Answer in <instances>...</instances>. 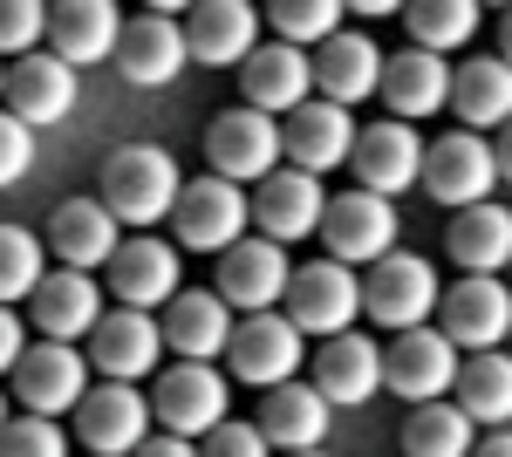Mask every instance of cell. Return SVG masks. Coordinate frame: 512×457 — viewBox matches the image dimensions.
I'll use <instances>...</instances> for the list:
<instances>
[{
    "label": "cell",
    "mask_w": 512,
    "mask_h": 457,
    "mask_svg": "<svg viewBox=\"0 0 512 457\" xmlns=\"http://www.w3.org/2000/svg\"><path fill=\"white\" fill-rule=\"evenodd\" d=\"M239 89H246V103H253V110L287 116L294 103H308V96H315V62L301 55V41L253 48V55L239 62Z\"/></svg>",
    "instance_id": "d4e9b609"
},
{
    "label": "cell",
    "mask_w": 512,
    "mask_h": 457,
    "mask_svg": "<svg viewBox=\"0 0 512 457\" xmlns=\"http://www.w3.org/2000/svg\"><path fill=\"white\" fill-rule=\"evenodd\" d=\"M328 410H335V403H328V396H321L315 382H274V389H267V403H260V430H267V444H274V451H315L321 437H328Z\"/></svg>",
    "instance_id": "f1b7e54d"
},
{
    "label": "cell",
    "mask_w": 512,
    "mask_h": 457,
    "mask_svg": "<svg viewBox=\"0 0 512 457\" xmlns=\"http://www.w3.org/2000/svg\"><path fill=\"white\" fill-rule=\"evenodd\" d=\"M458 403L472 423H512V348H472V362H458Z\"/></svg>",
    "instance_id": "836d02e7"
},
{
    "label": "cell",
    "mask_w": 512,
    "mask_h": 457,
    "mask_svg": "<svg viewBox=\"0 0 512 457\" xmlns=\"http://www.w3.org/2000/svg\"><path fill=\"white\" fill-rule=\"evenodd\" d=\"M0 103H7V55H0Z\"/></svg>",
    "instance_id": "f907efd6"
},
{
    "label": "cell",
    "mask_w": 512,
    "mask_h": 457,
    "mask_svg": "<svg viewBox=\"0 0 512 457\" xmlns=\"http://www.w3.org/2000/svg\"><path fill=\"white\" fill-rule=\"evenodd\" d=\"M28 164H35V123L14 110H0V191L21 185L28 178Z\"/></svg>",
    "instance_id": "60d3db41"
},
{
    "label": "cell",
    "mask_w": 512,
    "mask_h": 457,
    "mask_svg": "<svg viewBox=\"0 0 512 457\" xmlns=\"http://www.w3.org/2000/svg\"><path fill=\"white\" fill-rule=\"evenodd\" d=\"M437 294H444V280H437L431 260H417V253H383V260H369V280H362V314L369 321H383V328H417V321H431L437 314Z\"/></svg>",
    "instance_id": "7a4b0ae2"
},
{
    "label": "cell",
    "mask_w": 512,
    "mask_h": 457,
    "mask_svg": "<svg viewBox=\"0 0 512 457\" xmlns=\"http://www.w3.org/2000/svg\"><path fill=\"white\" fill-rule=\"evenodd\" d=\"M478 7L485 0H403V28L417 48H465L478 35Z\"/></svg>",
    "instance_id": "d590c367"
},
{
    "label": "cell",
    "mask_w": 512,
    "mask_h": 457,
    "mask_svg": "<svg viewBox=\"0 0 512 457\" xmlns=\"http://www.w3.org/2000/svg\"><path fill=\"white\" fill-rule=\"evenodd\" d=\"M499 55L512 62V7H506V21H499Z\"/></svg>",
    "instance_id": "681fc988"
},
{
    "label": "cell",
    "mask_w": 512,
    "mask_h": 457,
    "mask_svg": "<svg viewBox=\"0 0 512 457\" xmlns=\"http://www.w3.org/2000/svg\"><path fill=\"white\" fill-rule=\"evenodd\" d=\"M376 103L390 116H431V110H451V62L437 48H403V55H383V89Z\"/></svg>",
    "instance_id": "cb8c5ba5"
},
{
    "label": "cell",
    "mask_w": 512,
    "mask_h": 457,
    "mask_svg": "<svg viewBox=\"0 0 512 457\" xmlns=\"http://www.w3.org/2000/svg\"><path fill=\"white\" fill-rule=\"evenodd\" d=\"M444 246H451V260H458L465 273L512 267V212H506V205H492V198H478V205H465V212L451 219Z\"/></svg>",
    "instance_id": "d6a6232c"
},
{
    "label": "cell",
    "mask_w": 512,
    "mask_h": 457,
    "mask_svg": "<svg viewBox=\"0 0 512 457\" xmlns=\"http://www.w3.org/2000/svg\"><path fill=\"white\" fill-rule=\"evenodd\" d=\"M355 14H369V21H383V14H403V0H349Z\"/></svg>",
    "instance_id": "f6af8a7d"
},
{
    "label": "cell",
    "mask_w": 512,
    "mask_h": 457,
    "mask_svg": "<svg viewBox=\"0 0 512 457\" xmlns=\"http://www.w3.org/2000/svg\"><path fill=\"white\" fill-rule=\"evenodd\" d=\"M287 280H294V267H287V246L280 239H233L226 253H219V294L233 307H246V314H260V307H280L287 301Z\"/></svg>",
    "instance_id": "e0dca14e"
},
{
    "label": "cell",
    "mask_w": 512,
    "mask_h": 457,
    "mask_svg": "<svg viewBox=\"0 0 512 457\" xmlns=\"http://www.w3.org/2000/svg\"><path fill=\"white\" fill-rule=\"evenodd\" d=\"M301 328H294V314H274V307H260L253 321H239L233 342H226V376H239L246 389H274V382H287L294 369H301Z\"/></svg>",
    "instance_id": "9c48e42d"
},
{
    "label": "cell",
    "mask_w": 512,
    "mask_h": 457,
    "mask_svg": "<svg viewBox=\"0 0 512 457\" xmlns=\"http://www.w3.org/2000/svg\"><path fill=\"white\" fill-rule=\"evenodd\" d=\"M287 314L301 335H342L362 321V280H355L349 260H315V267H294L287 280Z\"/></svg>",
    "instance_id": "52a82bcc"
},
{
    "label": "cell",
    "mask_w": 512,
    "mask_h": 457,
    "mask_svg": "<svg viewBox=\"0 0 512 457\" xmlns=\"http://www.w3.org/2000/svg\"><path fill=\"white\" fill-rule=\"evenodd\" d=\"M48 41V0H0V55H28Z\"/></svg>",
    "instance_id": "ab89813d"
},
{
    "label": "cell",
    "mask_w": 512,
    "mask_h": 457,
    "mask_svg": "<svg viewBox=\"0 0 512 457\" xmlns=\"http://www.w3.org/2000/svg\"><path fill=\"white\" fill-rule=\"evenodd\" d=\"M185 28L171 21V14H137V21H123V41H117V69L130 89H164V82H178L185 69Z\"/></svg>",
    "instance_id": "603a6c76"
},
{
    "label": "cell",
    "mask_w": 512,
    "mask_h": 457,
    "mask_svg": "<svg viewBox=\"0 0 512 457\" xmlns=\"http://www.w3.org/2000/svg\"><path fill=\"white\" fill-rule=\"evenodd\" d=\"M403 451L410 457H465L472 451V410L465 403H444V396L417 403L410 423H403Z\"/></svg>",
    "instance_id": "e575fe53"
},
{
    "label": "cell",
    "mask_w": 512,
    "mask_h": 457,
    "mask_svg": "<svg viewBox=\"0 0 512 457\" xmlns=\"http://www.w3.org/2000/svg\"><path fill=\"white\" fill-rule=\"evenodd\" d=\"M185 48H192V62H205V69H239L260 48L253 0H198L192 14H185Z\"/></svg>",
    "instance_id": "d6986e66"
},
{
    "label": "cell",
    "mask_w": 512,
    "mask_h": 457,
    "mask_svg": "<svg viewBox=\"0 0 512 457\" xmlns=\"http://www.w3.org/2000/svg\"><path fill=\"white\" fill-rule=\"evenodd\" d=\"M280 157H287V144H280V116L274 110L239 103V110L212 116V130H205V164H212L219 178H233V185H260Z\"/></svg>",
    "instance_id": "277c9868"
},
{
    "label": "cell",
    "mask_w": 512,
    "mask_h": 457,
    "mask_svg": "<svg viewBox=\"0 0 512 457\" xmlns=\"http://www.w3.org/2000/svg\"><path fill=\"white\" fill-rule=\"evenodd\" d=\"M28 307H35L41 335H55V342H89V328L103 321V287L82 267H55L35 294H28Z\"/></svg>",
    "instance_id": "4316f807"
},
{
    "label": "cell",
    "mask_w": 512,
    "mask_h": 457,
    "mask_svg": "<svg viewBox=\"0 0 512 457\" xmlns=\"http://www.w3.org/2000/svg\"><path fill=\"white\" fill-rule=\"evenodd\" d=\"M315 89L328 103H369V96L383 89V48L369 35H342V28H335L315 55Z\"/></svg>",
    "instance_id": "f546056e"
},
{
    "label": "cell",
    "mask_w": 512,
    "mask_h": 457,
    "mask_svg": "<svg viewBox=\"0 0 512 457\" xmlns=\"http://www.w3.org/2000/svg\"><path fill=\"white\" fill-rule=\"evenodd\" d=\"M321 212H328V191H321V171H301V164H274L260 185H253V226L294 246L321 232Z\"/></svg>",
    "instance_id": "8fae6325"
},
{
    "label": "cell",
    "mask_w": 512,
    "mask_h": 457,
    "mask_svg": "<svg viewBox=\"0 0 512 457\" xmlns=\"http://www.w3.org/2000/svg\"><path fill=\"white\" fill-rule=\"evenodd\" d=\"M267 14H274V35H280V41L321 48V41H328L335 28H342L349 0H267Z\"/></svg>",
    "instance_id": "74e56055"
},
{
    "label": "cell",
    "mask_w": 512,
    "mask_h": 457,
    "mask_svg": "<svg viewBox=\"0 0 512 457\" xmlns=\"http://www.w3.org/2000/svg\"><path fill=\"white\" fill-rule=\"evenodd\" d=\"M205 451L212 457H267L274 451V444H267V430H260V423H212V430H205Z\"/></svg>",
    "instance_id": "b9f144b4"
},
{
    "label": "cell",
    "mask_w": 512,
    "mask_h": 457,
    "mask_svg": "<svg viewBox=\"0 0 512 457\" xmlns=\"http://www.w3.org/2000/svg\"><path fill=\"white\" fill-rule=\"evenodd\" d=\"M151 417H158V410L137 396V382L103 376V382H89V389H82L76 437H82V451H96V457H130L144 437H151Z\"/></svg>",
    "instance_id": "5b68a950"
},
{
    "label": "cell",
    "mask_w": 512,
    "mask_h": 457,
    "mask_svg": "<svg viewBox=\"0 0 512 457\" xmlns=\"http://www.w3.org/2000/svg\"><path fill=\"white\" fill-rule=\"evenodd\" d=\"M164 348H171L164 342V321H151V307H130V301L89 328V362H96V376H117V382L158 376Z\"/></svg>",
    "instance_id": "7c38bea8"
},
{
    "label": "cell",
    "mask_w": 512,
    "mask_h": 457,
    "mask_svg": "<svg viewBox=\"0 0 512 457\" xmlns=\"http://www.w3.org/2000/svg\"><path fill=\"white\" fill-rule=\"evenodd\" d=\"M144 7H151V14H192L198 0H144Z\"/></svg>",
    "instance_id": "7dc6e473"
},
{
    "label": "cell",
    "mask_w": 512,
    "mask_h": 457,
    "mask_svg": "<svg viewBox=\"0 0 512 457\" xmlns=\"http://www.w3.org/2000/svg\"><path fill=\"white\" fill-rule=\"evenodd\" d=\"M226 403H233V382L219 376L212 362H198V355H178V369H164L158 396H151L158 423L164 430H185V437H205L212 423L226 417Z\"/></svg>",
    "instance_id": "9a60e30c"
},
{
    "label": "cell",
    "mask_w": 512,
    "mask_h": 457,
    "mask_svg": "<svg viewBox=\"0 0 512 457\" xmlns=\"http://www.w3.org/2000/svg\"><path fill=\"white\" fill-rule=\"evenodd\" d=\"M437 328L451 335L458 348H499L512 342V287L499 273H465L458 287L437 294Z\"/></svg>",
    "instance_id": "30bf717a"
},
{
    "label": "cell",
    "mask_w": 512,
    "mask_h": 457,
    "mask_svg": "<svg viewBox=\"0 0 512 457\" xmlns=\"http://www.w3.org/2000/svg\"><path fill=\"white\" fill-rule=\"evenodd\" d=\"M164 342L171 355H198V362H219L226 342H233V301L212 287V294H192V287H178L171 301H164Z\"/></svg>",
    "instance_id": "83f0119b"
},
{
    "label": "cell",
    "mask_w": 512,
    "mask_h": 457,
    "mask_svg": "<svg viewBox=\"0 0 512 457\" xmlns=\"http://www.w3.org/2000/svg\"><path fill=\"white\" fill-rule=\"evenodd\" d=\"M117 41H123V7L117 0H55L48 7V48L62 62H117Z\"/></svg>",
    "instance_id": "ffe728a7"
},
{
    "label": "cell",
    "mask_w": 512,
    "mask_h": 457,
    "mask_svg": "<svg viewBox=\"0 0 512 457\" xmlns=\"http://www.w3.org/2000/svg\"><path fill=\"white\" fill-rule=\"evenodd\" d=\"M383 389H396L403 403H431L444 389H458V342L444 328H396V342L383 348Z\"/></svg>",
    "instance_id": "ba28073f"
},
{
    "label": "cell",
    "mask_w": 512,
    "mask_h": 457,
    "mask_svg": "<svg viewBox=\"0 0 512 457\" xmlns=\"http://www.w3.org/2000/svg\"><path fill=\"white\" fill-rule=\"evenodd\" d=\"M110 287L130 307H164L178 294V246H164V239H130V246H117L110 253Z\"/></svg>",
    "instance_id": "4dcf8cb0"
},
{
    "label": "cell",
    "mask_w": 512,
    "mask_h": 457,
    "mask_svg": "<svg viewBox=\"0 0 512 457\" xmlns=\"http://www.w3.org/2000/svg\"><path fill=\"white\" fill-rule=\"evenodd\" d=\"M424 137L410 130V116H383V123H369V130H355V185L383 191V198H396V191H410L417 178H424Z\"/></svg>",
    "instance_id": "5bb4252c"
},
{
    "label": "cell",
    "mask_w": 512,
    "mask_h": 457,
    "mask_svg": "<svg viewBox=\"0 0 512 457\" xmlns=\"http://www.w3.org/2000/svg\"><path fill=\"white\" fill-rule=\"evenodd\" d=\"M178 191H185V178H178V164L158 144H123L103 164V205L117 212L123 226H158V219H171Z\"/></svg>",
    "instance_id": "6da1fadb"
},
{
    "label": "cell",
    "mask_w": 512,
    "mask_h": 457,
    "mask_svg": "<svg viewBox=\"0 0 512 457\" xmlns=\"http://www.w3.org/2000/svg\"><path fill=\"white\" fill-rule=\"evenodd\" d=\"M315 389L342 410H362L376 389H383V348L369 342L362 328H342V335H321L315 355Z\"/></svg>",
    "instance_id": "7402d4cb"
},
{
    "label": "cell",
    "mask_w": 512,
    "mask_h": 457,
    "mask_svg": "<svg viewBox=\"0 0 512 457\" xmlns=\"http://www.w3.org/2000/svg\"><path fill=\"white\" fill-rule=\"evenodd\" d=\"M48 280V260H41V239L21 226H0V301L21 307Z\"/></svg>",
    "instance_id": "8d00e7d4"
},
{
    "label": "cell",
    "mask_w": 512,
    "mask_h": 457,
    "mask_svg": "<svg viewBox=\"0 0 512 457\" xmlns=\"http://www.w3.org/2000/svg\"><path fill=\"white\" fill-rule=\"evenodd\" d=\"M451 110L465 116V130H499L512 116V62L506 55H472L451 69Z\"/></svg>",
    "instance_id": "1f68e13d"
},
{
    "label": "cell",
    "mask_w": 512,
    "mask_h": 457,
    "mask_svg": "<svg viewBox=\"0 0 512 457\" xmlns=\"http://www.w3.org/2000/svg\"><path fill=\"white\" fill-rule=\"evenodd\" d=\"M492 151H499V178H512V116L499 123V144H492Z\"/></svg>",
    "instance_id": "bcb514c9"
},
{
    "label": "cell",
    "mask_w": 512,
    "mask_h": 457,
    "mask_svg": "<svg viewBox=\"0 0 512 457\" xmlns=\"http://www.w3.org/2000/svg\"><path fill=\"white\" fill-rule=\"evenodd\" d=\"M96 376V362L82 355L76 342H48L41 348H21V362H14V389H21V410H48V417H62V410H76L82 389Z\"/></svg>",
    "instance_id": "2e32d148"
},
{
    "label": "cell",
    "mask_w": 512,
    "mask_h": 457,
    "mask_svg": "<svg viewBox=\"0 0 512 457\" xmlns=\"http://www.w3.org/2000/svg\"><path fill=\"white\" fill-rule=\"evenodd\" d=\"M171 226H178V246L185 253H226L233 239H246L253 226V198L233 185V178H192L171 205Z\"/></svg>",
    "instance_id": "3957f363"
},
{
    "label": "cell",
    "mask_w": 512,
    "mask_h": 457,
    "mask_svg": "<svg viewBox=\"0 0 512 457\" xmlns=\"http://www.w3.org/2000/svg\"><path fill=\"white\" fill-rule=\"evenodd\" d=\"M192 444H198V437H185V430H171V437H144L137 451H144V457H192Z\"/></svg>",
    "instance_id": "ee69618b"
},
{
    "label": "cell",
    "mask_w": 512,
    "mask_h": 457,
    "mask_svg": "<svg viewBox=\"0 0 512 457\" xmlns=\"http://www.w3.org/2000/svg\"><path fill=\"white\" fill-rule=\"evenodd\" d=\"M321 239H328V253L335 260H349V267H369V260H383L396 246V212L383 191L355 185L342 198H328V212H321Z\"/></svg>",
    "instance_id": "4fadbf2b"
},
{
    "label": "cell",
    "mask_w": 512,
    "mask_h": 457,
    "mask_svg": "<svg viewBox=\"0 0 512 457\" xmlns=\"http://www.w3.org/2000/svg\"><path fill=\"white\" fill-rule=\"evenodd\" d=\"M492 7H512V0H492Z\"/></svg>",
    "instance_id": "f5cc1de1"
},
{
    "label": "cell",
    "mask_w": 512,
    "mask_h": 457,
    "mask_svg": "<svg viewBox=\"0 0 512 457\" xmlns=\"http://www.w3.org/2000/svg\"><path fill=\"white\" fill-rule=\"evenodd\" d=\"M0 430H7V396H0Z\"/></svg>",
    "instance_id": "816d5d0a"
},
{
    "label": "cell",
    "mask_w": 512,
    "mask_h": 457,
    "mask_svg": "<svg viewBox=\"0 0 512 457\" xmlns=\"http://www.w3.org/2000/svg\"><path fill=\"white\" fill-rule=\"evenodd\" d=\"M280 144L301 171H335L355 157V123H349V103H294L280 116Z\"/></svg>",
    "instance_id": "44dd1931"
},
{
    "label": "cell",
    "mask_w": 512,
    "mask_h": 457,
    "mask_svg": "<svg viewBox=\"0 0 512 457\" xmlns=\"http://www.w3.org/2000/svg\"><path fill=\"white\" fill-rule=\"evenodd\" d=\"M117 212L103 205V198H69V205H55V219H48V253L62 260V267H110V253H117Z\"/></svg>",
    "instance_id": "484cf974"
},
{
    "label": "cell",
    "mask_w": 512,
    "mask_h": 457,
    "mask_svg": "<svg viewBox=\"0 0 512 457\" xmlns=\"http://www.w3.org/2000/svg\"><path fill=\"white\" fill-rule=\"evenodd\" d=\"M485 457H512V430H499V437L485 444Z\"/></svg>",
    "instance_id": "c3c4849f"
},
{
    "label": "cell",
    "mask_w": 512,
    "mask_h": 457,
    "mask_svg": "<svg viewBox=\"0 0 512 457\" xmlns=\"http://www.w3.org/2000/svg\"><path fill=\"white\" fill-rule=\"evenodd\" d=\"M69 451V437L55 430L48 410H21V417H7L0 430V457H62Z\"/></svg>",
    "instance_id": "f35d334b"
},
{
    "label": "cell",
    "mask_w": 512,
    "mask_h": 457,
    "mask_svg": "<svg viewBox=\"0 0 512 457\" xmlns=\"http://www.w3.org/2000/svg\"><path fill=\"white\" fill-rule=\"evenodd\" d=\"M21 314H14V307L0 301V376H14V362H21Z\"/></svg>",
    "instance_id": "7bdbcfd3"
},
{
    "label": "cell",
    "mask_w": 512,
    "mask_h": 457,
    "mask_svg": "<svg viewBox=\"0 0 512 457\" xmlns=\"http://www.w3.org/2000/svg\"><path fill=\"white\" fill-rule=\"evenodd\" d=\"M417 185L431 191L437 205L465 212L478 198H492V185H499V151L485 144V130H451V137H437L431 151H424V178Z\"/></svg>",
    "instance_id": "8992f818"
},
{
    "label": "cell",
    "mask_w": 512,
    "mask_h": 457,
    "mask_svg": "<svg viewBox=\"0 0 512 457\" xmlns=\"http://www.w3.org/2000/svg\"><path fill=\"white\" fill-rule=\"evenodd\" d=\"M76 62H62L55 48H28V55H14V69H7V110L28 116V123H62V116L76 110Z\"/></svg>",
    "instance_id": "ac0fdd59"
}]
</instances>
